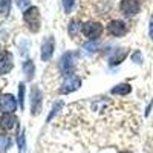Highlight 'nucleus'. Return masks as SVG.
I'll return each mask as SVG.
<instances>
[{
	"label": "nucleus",
	"instance_id": "nucleus-23",
	"mask_svg": "<svg viewBox=\"0 0 153 153\" xmlns=\"http://www.w3.org/2000/svg\"><path fill=\"white\" fill-rule=\"evenodd\" d=\"M16 2H17V6L20 9H25V11H26L31 5V0H16Z\"/></svg>",
	"mask_w": 153,
	"mask_h": 153
},
{
	"label": "nucleus",
	"instance_id": "nucleus-20",
	"mask_svg": "<svg viewBox=\"0 0 153 153\" xmlns=\"http://www.w3.org/2000/svg\"><path fill=\"white\" fill-rule=\"evenodd\" d=\"M19 104H20V107H23V104H25V84L23 83L19 84Z\"/></svg>",
	"mask_w": 153,
	"mask_h": 153
},
{
	"label": "nucleus",
	"instance_id": "nucleus-8",
	"mask_svg": "<svg viewBox=\"0 0 153 153\" xmlns=\"http://www.w3.org/2000/svg\"><path fill=\"white\" fill-rule=\"evenodd\" d=\"M75 57H76V54H74V52H68V54H65L61 57V60H60V69H61V72L68 74L75 66Z\"/></svg>",
	"mask_w": 153,
	"mask_h": 153
},
{
	"label": "nucleus",
	"instance_id": "nucleus-9",
	"mask_svg": "<svg viewBox=\"0 0 153 153\" xmlns=\"http://www.w3.org/2000/svg\"><path fill=\"white\" fill-rule=\"evenodd\" d=\"M12 69V55L9 52H5L0 55V75H3Z\"/></svg>",
	"mask_w": 153,
	"mask_h": 153
},
{
	"label": "nucleus",
	"instance_id": "nucleus-11",
	"mask_svg": "<svg viewBox=\"0 0 153 153\" xmlns=\"http://www.w3.org/2000/svg\"><path fill=\"white\" fill-rule=\"evenodd\" d=\"M16 123H17V118L12 113H5L3 117H0V127H3L6 130L12 129Z\"/></svg>",
	"mask_w": 153,
	"mask_h": 153
},
{
	"label": "nucleus",
	"instance_id": "nucleus-2",
	"mask_svg": "<svg viewBox=\"0 0 153 153\" xmlns=\"http://www.w3.org/2000/svg\"><path fill=\"white\" fill-rule=\"evenodd\" d=\"M80 86H81L80 76L75 74H69V75H65V80H63V84L60 87V92L61 94H71V92L76 91Z\"/></svg>",
	"mask_w": 153,
	"mask_h": 153
},
{
	"label": "nucleus",
	"instance_id": "nucleus-24",
	"mask_svg": "<svg viewBox=\"0 0 153 153\" xmlns=\"http://www.w3.org/2000/svg\"><path fill=\"white\" fill-rule=\"evenodd\" d=\"M132 60H133L135 63H138V65H139V63H143V55H141V52H139V51H136V52L132 55Z\"/></svg>",
	"mask_w": 153,
	"mask_h": 153
},
{
	"label": "nucleus",
	"instance_id": "nucleus-15",
	"mask_svg": "<svg viewBox=\"0 0 153 153\" xmlns=\"http://www.w3.org/2000/svg\"><path fill=\"white\" fill-rule=\"evenodd\" d=\"M19 150L20 153H25V150H26V135H25V130H22V133L19 135Z\"/></svg>",
	"mask_w": 153,
	"mask_h": 153
},
{
	"label": "nucleus",
	"instance_id": "nucleus-19",
	"mask_svg": "<svg viewBox=\"0 0 153 153\" xmlns=\"http://www.w3.org/2000/svg\"><path fill=\"white\" fill-rule=\"evenodd\" d=\"M9 6H11V0H2L0 3V12L3 16H8L9 14Z\"/></svg>",
	"mask_w": 153,
	"mask_h": 153
},
{
	"label": "nucleus",
	"instance_id": "nucleus-16",
	"mask_svg": "<svg viewBox=\"0 0 153 153\" xmlns=\"http://www.w3.org/2000/svg\"><path fill=\"white\" fill-rule=\"evenodd\" d=\"M61 107H63V101H57V103L54 104V107H52V110H51V113H49V117H48V123L51 121V120H52L54 117H55V115L61 110Z\"/></svg>",
	"mask_w": 153,
	"mask_h": 153
},
{
	"label": "nucleus",
	"instance_id": "nucleus-10",
	"mask_svg": "<svg viewBox=\"0 0 153 153\" xmlns=\"http://www.w3.org/2000/svg\"><path fill=\"white\" fill-rule=\"evenodd\" d=\"M42 107V92L38 87H32V113L37 115Z\"/></svg>",
	"mask_w": 153,
	"mask_h": 153
},
{
	"label": "nucleus",
	"instance_id": "nucleus-13",
	"mask_svg": "<svg viewBox=\"0 0 153 153\" xmlns=\"http://www.w3.org/2000/svg\"><path fill=\"white\" fill-rule=\"evenodd\" d=\"M23 72H25V75H26V80H32V78H34L35 66H34L32 60H28V61H25V65H23Z\"/></svg>",
	"mask_w": 153,
	"mask_h": 153
},
{
	"label": "nucleus",
	"instance_id": "nucleus-25",
	"mask_svg": "<svg viewBox=\"0 0 153 153\" xmlns=\"http://www.w3.org/2000/svg\"><path fill=\"white\" fill-rule=\"evenodd\" d=\"M149 34H150V38L153 40V20H152V23H150V29H149Z\"/></svg>",
	"mask_w": 153,
	"mask_h": 153
},
{
	"label": "nucleus",
	"instance_id": "nucleus-17",
	"mask_svg": "<svg viewBox=\"0 0 153 153\" xmlns=\"http://www.w3.org/2000/svg\"><path fill=\"white\" fill-rule=\"evenodd\" d=\"M9 144H11V139L6 135H0V153L5 152L9 147Z\"/></svg>",
	"mask_w": 153,
	"mask_h": 153
},
{
	"label": "nucleus",
	"instance_id": "nucleus-4",
	"mask_svg": "<svg viewBox=\"0 0 153 153\" xmlns=\"http://www.w3.org/2000/svg\"><path fill=\"white\" fill-rule=\"evenodd\" d=\"M17 109V101L11 94H3L0 97V110L5 113H12Z\"/></svg>",
	"mask_w": 153,
	"mask_h": 153
},
{
	"label": "nucleus",
	"instance_id": "nucleus-26",
	"mask_svg": "<svg viewBox=\"0 0 153 153\" xmlns=\"http://www.w3.org/2000/svg\"><path fill=\"white\" fill-rule=\"evenodd\" d=\"M120 153H129V152H120Z\"/></svg>",
	"mask_w": 153,
	"mask_h": 153
},
{
	"label": "nucleus",
	"instance_id": "nucleus-14",
	"mask_svg": "<svg viewBox=\"0 0 153 153\" xmlns=\"http://www.w3.org/2000/svg\"><path fill=\"white\" fill-rule=\"evenodd\" d=\"M126 55H127V51H126V49H121L118 55L115 54V55L110 58V65H112V66H113V65H120V63L126 58Z\"/></svg>",
	"mask_w": 153,
	"mask_h": 153
},
{
	"label": "nucleus",
	"instance_id": "nucleus-7",
	"mask_svg": "<svg viewBox=\"0 0 153 153\" xmlns=\"http://www.w3.org/2000/svg\"><path fill=\"white\" fill-rule=\"evenodd\" d=\"M139 8L141 5L138 0H123L121 2V11L127 16H135L136 12H139Z\"/></svg>",
	"mask_w": 153,
	"mask_h": 153
},
{
	"label": "nucleus",
	"instance_id": "nucleus-21",
	"mask_svg": "<svg viewBox=\"0 0 153 153\" xmlns=\"http://www.w3.org/2000/svg\"><path fill=\"white\" fill-rule=\"evenodd\" d=\"M78 28H80L78 22H76V20H72L71 25H69V34H71L72 37H75V35H76V31H78Z\"/></svg>",
	"mask_w": 153,
	"mask_h": 153
},
{
	"label": "nucleus",
	"instance_id": "nucleus-18",
	"mask_svg": "<svg viewBox=\"0 0 153 153\" xmlns=\"http://www.w3.org/2000/svg\"><path fill=\"white\" fill-rule=\"evenodd\" d=\"M98 46H100V42L98 40H92V42H89V43L84 45V49L87 51V52H95Z\"/></svg>",
	"mask_w": 153,
	"mask_h": 153
},
{
	"label": "nucleus",
	"instance_id": "nucleus-12",
	"mask_svg": "<svg viewBox=\"0 0 153 153\" xmlns=\"http://www.w3.org/2000/svg\"><path fill=\"white\" fill-rule=\"evenodd\" d=\"M130 91H132V86H130V84L123 83V84L115 86L110 92H112L113 95H127V94H130Z\"/></svg>",
	"mask_w": 153,
	"mask_h": 153
},
{
	"label": "nucleus",
	"instance_id": "nucleus-5",
	"mask_svg": "<svg viewBox=\"0 0 153 153\" xmlns=\"http://www.w3.org/2000/svg\"><path fill=\"white\" fill-rule=\"evenodd\" d=\"M107 31L115 35V37H121L127 32V25L123 22V20H113L109 23V26H107Z\"/></svg>",
	"mask_w": 153,
	"mask_h": 153
},
{
	"label": "nucleus",
	"instance_id": "nucleus-1",
	"mask_svg": "<svg viewBox=\"0 0 153 153\" xmlns=\"http://www.w3.org/2000/svg\"><path fill=\"white\" fill-rule=\"evenodd\" d=\"M23 19H25L28 28L32 32H37L38 29H40V11H38V8H35V6L28 8L26 11H25Z\"/></svg>",
	"mask_w": 153,
	"mask_h": 153
},
{
	"label": "nucleus",
	"instance_id": "nucleus-6",
	"mask_svg": "<svg viewBox=\"0 0 153 153\" xmlns=\"http://www.w3.org/2000/svg\"><path fill=\"white\" fill-rule=\"evenodd\" d=\"M54 48H55L54 37H48L46 42L42 45V60H43V61H49L51 58H52Z\"/></svg>",
	"mask_w": 153,
	"mask_h": 153
},
{
	"label": "nucleus",
	"instance_id": "nucleus-3",
	"mask_svg": "<svg viewBox=\"0 0 153 153\" xmlns=\"http://www.w3.org/2000/svg\"><path fill=\"white\" fill-rule=\"evenodd\" d=\"M103 32V26L97 22H87L83 26V34L89 40H98V37Z\"/></svg>",
	"mask_w": 153,
	"mask_h": 153
},
{
	"label": "nucleus",
	"instance_id": "nucleus-22",
	"mask_svg": "<svg viewBox=\"0 0 153 153\" xmlns=\"http://www.w3.org/2000/svg\"><path fill=\"white\" fill-rule=\"evenodd\" d=\"M74 3H75V0H63V8H65V11L71 12L74 8Z\"/></svg>",
	"mask_w": 153,
	"mask_h": 153
}]
</instances>
